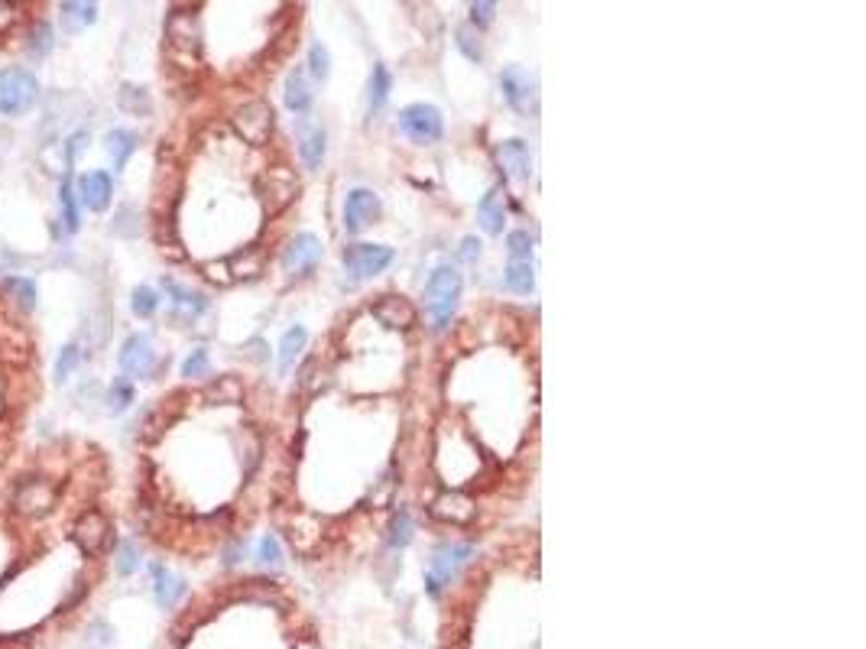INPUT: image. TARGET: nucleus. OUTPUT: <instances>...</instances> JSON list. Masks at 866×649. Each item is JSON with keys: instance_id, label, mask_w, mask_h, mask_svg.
<instances>
[{"instance_id": "1", "label": "nucleus", "mask_w": 866, "mask_h": 649, "mask_svg": "<svg viewBox=\"0 0 866 649\" xmlns=\"http://www.w3.org/2000/svg\"><path fill=\"white\" fill-rule=\"evenodd\" d=\"M198 49H202V30L192 10H172L166 20V56L176 69H195Z\"/></svg>"}, {"instance_id": "2", "label": "nucleus", "mask_w": 866, "mask_h": 649, "mask_svg": "<svg viewBox=\"0 0 866 649\" xmlns=\"http://www.w3.org/2000/svg\"><path fill=\"white\" fill-rule=\"evenodd\" d=\"M39 101V78L23 65L0 69V117H20Z\"/></svg>"}, {"instance_id": "3", "label": "nucleus", "mask_w": 866, "mask_h": 649, "mask_svg": "<svg viewBox=\"0 0 866 649\" xmlns=\"http://www.w3.org/2000/svg\"><path fill=\"white\" fill-rule=\"evenodd\" d=\"M458 296H461V273L455 267H438L429 276V283H425V309L432 315L435 331L448 328L458 306Z\"/></svg>"}, {"instance_id": "4", "label": "nucleus", "mask_w": 866, "mask_h": 649, "mask_svg": "<svg viewBox=\"0 0 866 649\" xmlns=\"http://www.w3.org/2000/svg\"><path fill=\"white\" fill-rule=\"evenodd\" d=\"M72 542L82 549L88 559H101L104 552L114 546V526L98 507H85L72 523Z\"/></svg>"}, {"instance_id": "5", "label": "nucleus", "mask_w": 866, "mask_h": 649, "mask_svg": "<svg viewBox=\"0 0 866 649\" xmlns=\"http://www.w3.org/2000/svg\"><path fill=\"white\" fill-rule=\"evenodd\" d=\"M399 130L412 140V143H435L445 134V121L442 111L435 104H409V108L399 111Z\"/></svg>"}, {"instance_id": "6", "label": "nucleus", "mask_w": 866, "mask_h": 649, "mask_svg": "<svg viewBox=\"0 0 866 649\" xmlns=\"http://www.w3.org/2000/svg\"><path fill=\"white\" fill-rule=\"evenodd\" d=\"M231 124H234L237 137H241L244 143L260 147V143H266V140H270V134H273V108L266 101H247V104H241V108L234 111Z\"/></svg>"}, {"instance_id": "7", "label": "nucleus", "mask_w": 866, "mask_h": 649, "mask_svg": "<svg viewBox=\"0 0 866 649\" xmlns=\"http://www.w3.org/2000/svg\"><path fill=\"white\" fill-rule=\"evenodd\" d=\"M296 195H299V179H296V172L286 166H276L260 179V198L270 215H279L283 208H289L296 202Z\"/></svg>"}, {"instance_id": "8", "label": "nucleus", "mask_w": 866, "mask_h": 649, "mask_svg": "<svg viewBox=\"0 0 866 649\" xmlns=\"http://www.w3.org/2000/svg\"><path fill=\"white\" fill-rule=\"evenodd\" d=\"M121 370L127 377H140V380H153L159 370V354L153 348L150 335H130L121 348Z\"/></svg>"}, {"instance_id": "9", "label": "nucleus", "mask_w": 866, "mask_h": 649, "mask_svg": "<svg viewBox=\"0 0 866 649\" xmlns=\"http://www.w3.org/2000/svg\"><path fill=\"white\" fill-rule=\"evenodd\" d=\"M393 263V250L383 244H351L344 250V270L354 280H370V276L383 273Z\"/></svg>"}, {"instance_id": "10", "label": "nucleus", "mask_w": 866, "mask_h": 649, "mask_svg": "<svg viewBox=\"0 0 866 649\" xmlns=\"http://www.w3.org/2000/svg\"><path fill=\"white\" fill-rule=\"evenodd\" d=\"M318 260H322V241L309 231L296 234L283 250V270L289 276H309L318 267Z\"/></svg>"}, {"instance_id": "11", "label": "nucleus", "mask_w": 866, "mask_h": 649, "mask_svg": "<svg viewBox=\"0 0 866 649\" xmlns=\"http://www.w3.org/2000/svg\"><path fill=\"white\" fill-rule=\"evenodd\" d=\"M468 555H471V546H458V542H455V546H451V542H448V546H438L435 555H432V565H429V591L432 594L442 591L448 581L455 578V572L461 568V562L468 559Z\"/></svg>"}, {"instance_id": "12", "label": "nucleus", "mask_w": 866, "mask_h": 649, "mask_svg": "<svg viewBox=\"0 0 866 649\" xmlns=\"http://www.w3.org/2000/svg\"><path fill=\"white\" fill-rule=\"evenodd\" d=\"M377 215H380V198L370 189H354L348 195V202H344V228L351 234L364 231L370 221H377Z\"/></svg>"}, {"instance_id": "13", "label": "nucleus", "mask_w": 866, "mask_h": 649, "mask_svg": "<svg viewBox=\"0 0 866 649\" xmlns=\"http://www.w3.org/2000/svg\"><path fill=\"white\" fill-rule=\"evenodd\" d=\"M78 192H82V202L88 211H104L111 205L114 182L104 169H95V172H85V176L78 179Z\"/></svg>"}, {"instance_id": "14", "label": "nucleus", "mask_w": 866, "mask_h": 649, "mask_svg": "<svg viewBox=\"0 0 866 649\" xmlns=\"http://www.w3.org/2000/svg\"><path fill=\"white\" fill-rule=\"evenodd\" d=\"M373 315L386 325V328H412L416 325V306L406 299V296H383L377 306H373Z\"/></svg>"}, {"instance_id": "15", "label": "nucleus", "mask_w": 866, "mask_h": 649, "mask_svg": "<svg viewBox=\"0 0 866 649\" xmlns=\"http://www.w3.org/2000/svg\"><path fill=\"white\" fill-rule=\"evenodd\" d=\"M500 91H503V98L510 101L516 111H526L529 101H532V78H529V72H523L519 65L503 69L500 72Z\"/></svg>"}, {"instance_id": "16", "label": "nucleus", "mask_w": 866, "mask_h": 649, "mask_svg": "<svg viewBox=\"0 0 866 649\" xmlns=\"http://www.w3.org/2000/svg\"><path fill=\"white\" fill-rule=\"evenodd\" d=\"M474 513H477L474 500L464 494H438L432 500V516H438V520H445V523H455V526L471 523Z\"/></svg>"}, {"instance_id": "17", "label": "nucleus", "mask_w": 866, "mask_h": 649, "mask_svg": "<svg viewBox=\"0 0 866 649\" xmlns=\"http://www.w3.org/2000/svg\"><path fill=\"white\" fill-rule=\"evenodd\" d=\"M0 299L13 302L17 312L30 315L36 309V283L26 280V276H4L0 280Z\"/></svg>"}, {"instance_id": "18", "label": "nucleus", "mask_w": 866, "mask_h": 649, "mask_svg": "<svg viewBox=\"0 0 866 649\" xmlns=\"http://www.w3.org/2000/svg\"><path fill=\"white\" fill-rule=\"evenodd\" d=\"M497 160H500V166H503L506 176H513V179H529L532 163H529V150H526V143H523V140H503L500 147H497Z\"/></svg>"}, {"instance_id": "19", "label": "nucleus", "mask_w": 866, "mask_h": 649, "mask_svg": "<svg viewBox=\"0 0 866 649\" xmlns=\"http://www.w3.org/2000/svg\"><path fill=\"white\" fill-rule=\"evenodd\" d=\"M95 20H98V7L95 4H59V26L69 36L88 30Z\"/></svg>"}, {"instance_id": "20", "label": "nucleus", "mask_w": 866, "mask_h": 649, "mask_svg": "<svg viewBox=\"0 0 866 649\" xmlns=\"http://www.w3.org/2000/svg\"><path fill=\"white\" fill-rule=\"evenodd\" d=\"M477 218H481V228L487 234H500L503 231V221H506V208H503V192L500 189H490L481 205H477Z\"/></svg>"}, {"instance_id": "21", "label": "nucleus", "mask_w": 866, "mask_h": 649, "mask_svg": "<svg viewBox=\"0 0 866 649\" xmlns=\"http://www.w3.org/2000/svg\"><path fill=\"white\" fill-rule=\"evenodd\" d=\"M286 108L296 111V114H305L312 108V88H309V78H305L302 69H292L289 78H286Z\"/></svg>"}, {"instance_id": "22", "label": "nucleus", "mask_w": 866, "mask_h": 649, "mask_svg": "<svg viewBox=\"0 0 866 649\" xmlns=\"http://www.w3.org/2000/svg\"><path fill=\"white\" fill-rule=\"evenodd\" d=\"M182 591H185V585L176 575H169L163 565H153V594H156L159 607H172L182 598Z\"/></svg>"}, {"instance_id": "23", "label": "nucleus", "mask_w": 866, "mask_h": 649, "mask_svg": "<svg viewBox=\"0 0 866 649\" xmlns=\"http://www.w3.org/2000/svg\"><path fill=\"white\" fill-rule=\"evenodd\" d=\"M104 150H108V156L114 160V169H124L130 153L137 150V134H130V130H111L108 137H104Z\"/></svg>"}, {"instance_id": "24", "label": "nucleus", "mask_w": 866, "mask_h": 649, "mask_svg": "<svg viewBox=\"0 0 866 649\" xmlns=\"http://www.w3.org/2000/svg\"><path fill=\"white\" fill-rule=\"evenodd\" d=\"M117 104L121 111L133 114V117H150L153 114V98L150 91L140 88V85H121V95H117Z\"/></svg>"}, {"instance_id": "25", "label": "nucleus", "mask_w": 866, "mask_h": 649, "mask_svg": "<svg viewBox=\"0 0 866 649\" xmlns=\"http://www.w3.org/2000/svg\"><path fill=\"white\" fill-rule=\"evenodd\" d=\"M228 273H231V280H253V276L263 273V254L257 247L241 250V254L228 260Z\"/></svg>"}, {"instance_id": "26", "label": "nucleus", "mask_w": 866, "mask_h": 649, "mask_svg": "<svg viewBox=\"0 0 866 649\" xmlns=\"http://www.w3.org/2000/svg\"><path fill=\"white\" fill-rule=\"evenodd\" d=\"M393 91V75L386 65H373L370 72V82H367V101H370V111H380L386 98H390Z\"/></svg>"}, {"instance_id": "27", "label": "nucleus", "mask_w": 866, "mask_h": 649, "mask_svg": "<svg viewBox=\"0 0 866 649\" xmlns=\"http://www.w3.org/2000/svg\"><path fill=\"white\" fill-rule=\"evenodd\" d=\"M503 283L510 293H532V286H536V270H532V260H516L506 267V276Z\"/></svg>"}, {"instance_id": "28", "label": "nucleus", "mask_w": 866, "mask_h": 649, "mask_svg": "<svg viewBox=\"0 0 866 649\" xmlns=\"http://www.w3.org/2000/svg\"><path fill=\"white\" fill-rule=\"evenodd\" d=\"M299 156H302V163L309 166V169H318L322 166V160H325V134L322 130H305L302 134V143H299Z\"/></svg>"}, {"instance_id": "29", "label": "nucleus", "mask_w": 866, "mask_h": 649, "mask_svg": "<svg viewBox=\"0 0 866 649\" xmlns=\"http://www.w3.org/2000/svg\"><path fill=\"white\" fill-rule=\"evenodd\" d=\"M305 341H309V335H305V328H289L286 335H283V341H279V367L283 370H289L292 364H296V357L302 354V348H305Z\"/></svg>"}, {"instance_id": "30", "label": "nucleus", "mask_w": 866, "mask_h": 649, "mask_svg": "<svg viewBox=\"0 0 866 649\" xmlns=\"http://www.w3.org/2000/svg\"><path fill=\"white\" fill-rule=\"evenodd\" d=\"M163 286H166V293L172 296V302H176V306H182V309H189L192 315L208 309V299H205L202 293H192V289H185V286L172 283V280H166Z\"/></svg>"}, {"instance_id": "31", "label": "nucleus", "mask_w": 866, "mask_h": 649, "mask_svg": "<svg viewBox=\"0 0 866 649\" xmlns=\"http://www.w3.org/2000/svg\"><path fill=\"white\" fill-rule=\"evenodd\" d=\"M30 10H33L30 4H0V33L17 30L20 23H26V26L39 23V20L30 17Z\"/></svg>"}, {"instance_id": "32", "label": "nucleus", "mask_w": 866, "mask_h": 649, "mask_svg": "<svg viewBox=\"0 0 866 649\" xmlns=\"http://www.w3.org/2000/svg\"><path fill=\"white\" fill-rule=\"evenodd\" d=\"M130 309H133L137 319H153L156 309H159V293H156V289H150V286H137V289H133V296H130Z\"/></svg>"}, {"instance_id": "33", "label": "nucleus", "mask_w": 866, "mask_h": 649, "mask_svg": "<svg viewBox=\"0 0 866 649\" xmlns=\"http://www.w3.org/2000/svg\"><path fill=\"white\" fill-rule=\"evenodd\" d=\"M458 49H461L471 62H481V59H484L481 30H477V26H471V23L458 26Z\"/></svg>"}, {"instance_id": "34", "label": "nucleus", "mask_w": 866, "mask_h": 649, "mask_svg": "<svg viewBox=\"0 0 866 649\" xmlns=\"http://www.w3.org/2000/svg\"><path fill=\"white\" fill-rule=\"evenodd\" d=\"M78 364H82V348H78V344H65V348L59 351V357H56V370H52V374H56V383L69 380L78 370Z\"/></svg>"}, {"instance_id": "35", "label": "nucleus", "mask_w": 866, "mask_h": 649, "mask_svg": "<svg viewBox=\"0 0 866 649\" xmlns=\"http://www.w3.org/2000/svg\"><path fill=\"white\" fill-rule=\"evenodd\" d=\"M108 413H124V409L133 403V387H130V380H124V377H117L111 387H108Z\"/></svg>"}, {"instance_id": "36", "label": "nucleus", "mask_w": 866, "mask_h": 649, "mask_svg": "<svg viewBox=\"0 0 866 649\" xmlns=\"http://www.w3.org/2000/svg\"><path fill=\"white\" fill-rule=\"evenodd\" d=\"M208 396H211V400H218V403H241L244 387H241V380H237V377H218V383L208 390Z\"/></svg>"}, {"instance_id": "37", "label": "nucleus", "mask_w": 866, "mask_h": 649, "mask_svg": "<svg viewBox=\"0 0 866 649\" xmlns=\"http://www.w3.org/2000/svg\"><path fill=\"white\" fill-rule=\"evenodd\" d=\"M62 211H65V228L69 231H78V224H82V211H78L75 205V192H72V179L62 182Z\"/></svg>"}, {"instance_id": "38", "label": "nucleus", "mask_w": 866, "mask_h": 649, "mask_svg": "<svg viewBox=\"0 0 866 649\" xmlns=\"http://www.w3.org/2000/svg\"><path fill=\"white\" fill-rule=\"evenodd\" d=\"M412 539V516L409 510H399L390 523V546H406Z\"/></svg>"}, {"instance_id": "39", "label": "nucleus", "mask_w": 866, "mask_h": 649, "mask_svg": "<svg viewBox=\"0 0 866 649\" xmlns=\"http://www.w3.org/2000/svg\"><path fill=\"white\" fill-rule=\"evenodd\" d=\"M137 568H140V552H137V546H133L130 539H124L121 546H117V572L133 575Z\"/></svg>"}, {"instance_id": "40", "label": "nucleus", "mask_w": 866, "mask_h": 649, "mask_svg": "<svg viewBox=\"0 0 866 649\" xmlns=\"http://www.w3.org/2000/svg\"><path fill=\"white\" fill-rule=\"evenodd\" d=\"M309 72L318 78V82H325V78L331 75V56H328V49L322 43H315L312 52H309Z\"/></svg>"}, {"instance_id": "41", "label": "nucleus", "mask_w": 866, "mask_h": 649, "mask_svg": "<svg viewBox=\"0 0 866 649\" xmlns=\"http://www.w3.org/2000/svg\"><path fill=\"white\" fill-rule=\"evenodd\" d=\"M506 247H510V263L529 260V257H532V237H529V231H513L510 237H506Z\"/></svg>"}, {"instance_id": "42", "label": "nucleus", "mask_w": 866, "mask_h": 649, "mask_svg": "<svg viewBox=\"0 0 866 649\" xmlns=\"http://www.w3.org/2000/svg\"><path fill=\"white\" fill-rule=\"evenodd\" d=\"M208 367H211L208 351L198 348V351H192V354L182 361V377H208Z\"/></svg>"}, {"instance_id": "43", "label": "nucleus", "mask_w": 866, "mask_h": 649, "mask_svg": "<svg viewBox=\"0 0 866 649\" xmlns=\"http://www.w3.org/2000/svg\"><path fill=\"white\" fill-rule=\"evenodd\" d=\"M257 559H260V565H270V568H276L279 562H283V549H279V539H276V536H263V539H260Z\"/></svg>"}, {"instance_id": "44", "label": "nucleus", "mask_w": 866, "mask_h": 649, "mask_svg": "<svg viewBox=\"0 0 866 649\" xmlns=\"http://www.w3.org/2000/svg\"><path fill=\"white\" fill-rule=\"evenodd\" d=\"M494 13H497V4H490V0H481V4H471V26H487V23H494Z\"/></svg>"}, {"instance_id": "45", "label": "nucleus", "mask_w": 866, "mask_h": 649, "mask_svg": "<svg viewBox=\"0 0 866 649\" xmlns=\"http://www.w3.org/2000/svg\"><path fill=\"white\" fill-rule=\"evenodd\" d=\"M85 147H88V134H85V130H78V134L69 137V150H65V163H69V169L75 166L78 156L85 153Z\"/></svg>"}, {"instance_id": "46", "label": "nucleus", "mask_w": 866, "mask_h": 649, "mask_svg": "<svg viewBox=\"0 0 866 649\" xmlns=\"http://www.w3.org/2000/svg\"><path fill=\"white\" fill-rule=\"evenodd\" d=\"M477 257H481V244H477L474 237H464V241H461V260L471 263V260H477Z\"/></svg>"}]
</instances>
